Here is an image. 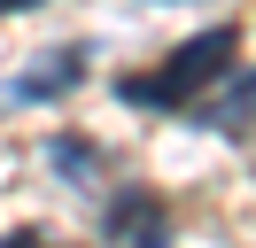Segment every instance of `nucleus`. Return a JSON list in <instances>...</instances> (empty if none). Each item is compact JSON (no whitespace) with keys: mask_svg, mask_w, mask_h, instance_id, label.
<instances>
[{"mask_svg":"<svg viewBox=\"0 0 256 248\" xmlns=\"http://www.w3.org/2000/svg\"><path fill=\"white\" fill-rule=\"evenodd\" d=\"M233 54H240V24H210V31H194L186 46H171L156 70L116 78V101H132V108H163V116H186V108H202L210 93L233 78Z\"/></svg>","mask_w":256,"mask_h":248,"instance_id":"1","label":"nucleus"},{"mask_svg":"<svg viewBox=\"0 0 256 248\" xmlns=\"http://www.w3.org/2000/svg\"><path fill=\"white\" fill-rule=\"evenodd\" d=\"M109 240L116 248H171V202L156 186H116L109 194Z\"/></svg>","mask_w":256,"mask_h":248,"instance_id":"2","label":"nucleus"},{"mask_svg":"<svg viewBox=\"0 0 256 248\" xmlns=\"http://www.w3.org/2000/svg\"><path fill=\"white\" fill-rule=\"evenodd\" d=\"M78 78H86V46H47L32 70L8 78V101H24V108H32V101H62Z\"/></svg>","mask_w":256,"mask_h":248,"instance_id":"3","label":"nucleus"},{"mask_svg":"<svg viewBox=\"0 0 256 248\" xmlns=\"http://www.w3.org/2000/svg\"><path fill=\"white\" fill-rule=\"evenodd\" d=\"M194 124H210V132H225V140H248L256 132V70L225 78V93L194 108Z\"/></svg>","mask_w":256,"mask_h":248,"instance_id":"4","label":"nucleus"},{"mask_svg":"<svg viewBox=\"0 0 256 248\" xmlns=\"http://www.w3.org/2000/svg\"><path fill=\"white\" fill-rule=\"evenodd\" d=\"M47 163L54 170H62V178H94V170H101V148H86V140H47Z\"/></svg>","mask_w":256,"mask_h":248,"instance_id":"5","label":"nucleus"},{"mask_svg":"<svg viewBox=\"0 0 256 248\" xmlns=\"http://www.w3.org/2000/svg\"><path fill=\"white\" fill-rule=\"evenodd\" d=\"M0 248H70V240H54V232H39V225H16V232H0Z\"/></svg>","mask_w":256,"mask_h":248,"instance_id":"6","label":"nucleus"},{"mask_svg":"<svg viewBox=\"0 0 256 248\" xmlns=\"http://www.w3.org/2000/svg\"><path fill=\"white\" fill-rule=\"evenodd\" d=\"M24 8H39V0H0V16H24Z\"/></svg>","mask_w":256,"mask_h":248,"instance_id":"7","label":"nucleus"}]
</instances>
